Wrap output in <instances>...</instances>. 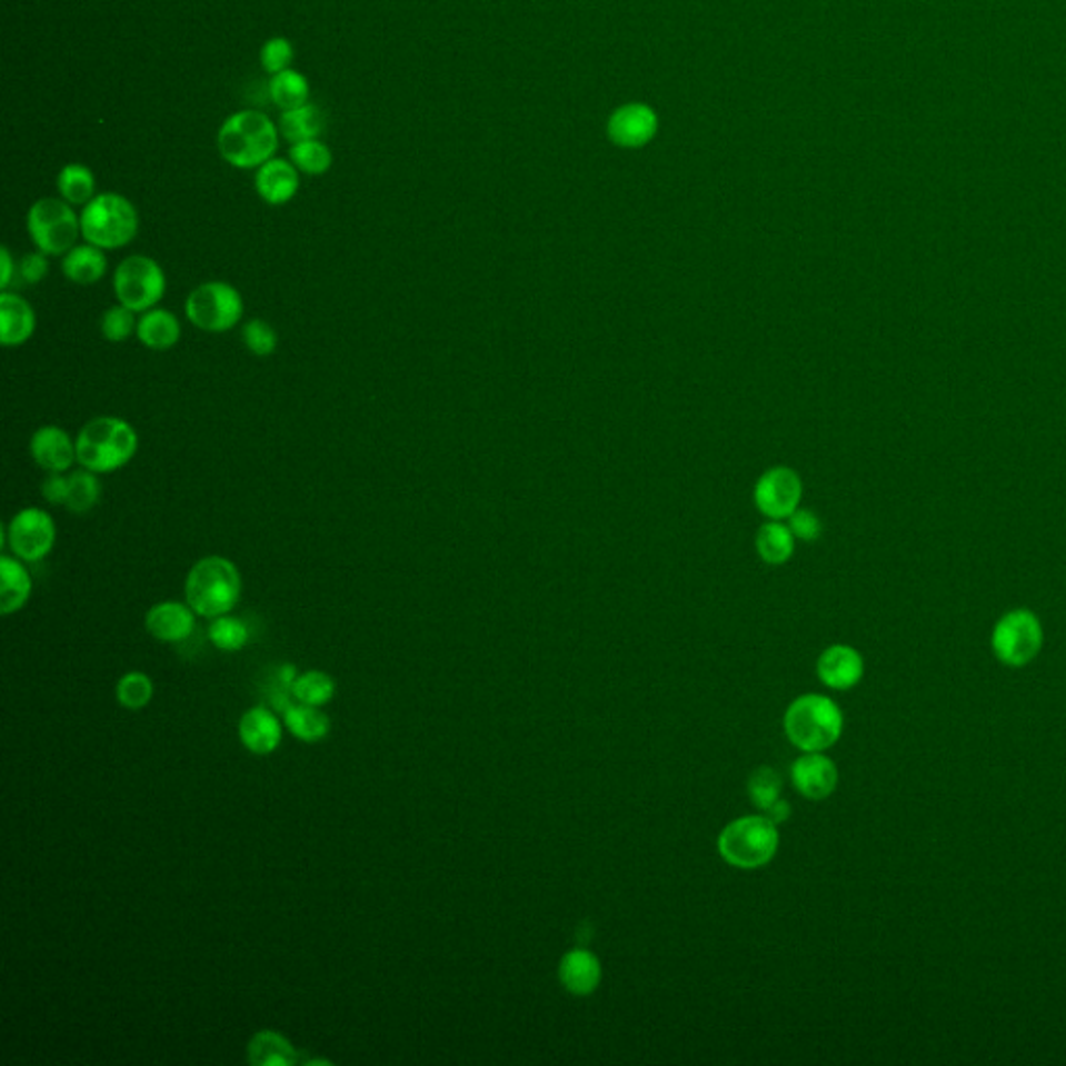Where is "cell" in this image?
<instances>
[{"label": "cell", "instance_id": "cell-4", "mask_svg": "<svg viewBox=\"0 0 1066 1066\" xmlns=\"http://www.w3.org/2000/svg\"><path fill=\"white\" fill-rule=\"evenodd\" d=\"M82 238L102 250H117L133 242L140 230V217L128 200L117 192H102L92 198L80 215Z\"/></svg>", "mask_w": 1066, "mask_h": 1066}, {"label": "cell", "instance_id": "cell-33", "mask_svg": "<svg viewBox=\"0 0 1066 1066\" xmlns=\"http://www.w3.org/2000/svg\"><path fill=\"white\" fill-rule=\"evenodd\" d=\"M290 161L295 163L300 173L307 176H323L331 169L333 155L328 145H323L319 138L317 140H305L290 148Z\"/></svg>", "mask_w": 1066, "mask_h": 1066}, {"label": "cell", "instance_id": "cell-6", "mask_svg": "<svg viewBox=\"0 0 1066 1066\" xmlns=\"http://www.w3.org/2000/svg\"><path fill=\"white\" fill-rule=\"evenodd\" d=\"M26 228L33 247L49 257H66L82 236L80 215L63 198L36 200L26 217Z\"/></svg>", "mask_w": 1066, "mask_h": 1066}, {"label": "cell", "instance_id": "cell-5", "mask_svg": "<svg viewBox=\"0 0 1066 1066\" xmlns=\"http://www.w3.org/2000/svg\"><path fill=\"white\" fill-rule=\"evenodd\" d=\"M844 727L841 710L820 694L800 696L786 713V731L804 753H820L834 746Z\"/></svg>", "mask_w": 1066, "mask_h": 1066}, {"label": "cell", "instance_id": "cell-38", "mask_svg": "<svg viewBox=\"0 0 1066 1066\" xmlns=\"http://www.w3.org/2000/svg\"><path fill=\"white\" fill-rule=\"evenodd\" d=\"M748 791H750V798L758 808L771 810L773 806L779 803L781 777L769 767H763V769L753 773V777L748 781Z\"/></svg>", "mask_w": 1066, "mask_h": 1066}, {"label": "cell", "instance_id": "cell-13", "mask_svg": "<svg viewBox=\"0 0 1066 1066\" xmlns=\"http://www.w3.org/2000/svg\"><path fill=\"white\" fill-rule=\"evenodd\" d=\"M30 455L42 471L67 474L78 462L76 438H71L63 427H38L30 440Z\"/></svg>", "mask_w": 1066, "mask_h": 1066}, {"label": "cell", "instance_id": "cell-8", "mask_svg": "<svg viewBox=\"0 0 1066 1066\" xmlns=\"http://www.w3.org/2000/svg\"><path fill=\"white\" fill-rule=\"evenodd\" d=\"M188 321L207 333H226L245 317V300L228 281H205L186 298Z\"/></svg>", "mask_w": 1066, "mask_h": 1066}, {"label": "cell", "instance_id": "cell-9", "mask_svg": "<svg viewBox=\"0 0 1066 1066\" xmlns=\"http://www.w3.org/2000/svg\"><path fill=\"white\" fill-rule=\"evenodd\" d=\"M113 290L119 305L133 312H147L163 300L167 276L163 267L147 255H132L117 265Z\"/></svg>", "mask_w": 1066, "mask_h": 1066}, {"label": "cell", "instance_id": "cell-30", "mask_svg": "<svg viewBox=\"0 0 1066 1066\" xmlns=\"http://www.w3.org/2000/svg\"><path fill=\"white\" fill-rule=\"evenodd\" d=\"M652 130H655V117L644 107L624 109L621 113L615 116L610 126L615 140H619L625 147L641 145L644 140L650 138Z\"/></svg>", "mask_w": 1066, "mask_h": 1066}, {"label": "cell", "instance_id": "cell-2", "mask_svg": "<svg viewBox=\"0 0 1066 1066\" xmlns=\"http://www.w3.org/2000/svg\"><path fill=\"white\" fill-rule=\"evenodd\" d=\"M278 147V126L252 109L228 117L217 133L221 159L236 169H259L276 157Z\"/></svg>", "mask_w": 1066, "mask_h": 1066}, {"label": "cell", "instance_id": "cell-28", "mask_svg": "<svg viewBox=\"0 0 1066 1066\" xmlns=\"http://www.w3.org/2000/svg\"><path fill=\"white\" fill-rule=\"evenodd\" d=\"M794 534L781 521H769L756 534V550L769 565H784L794 555Z\"/></svg>", "mask_w": 1066, "mask_h": 1066}, {"label": "cell", "instance_id": "cell-31", "mask_svg": "<svg viewBox=\"0 0 1066 1066\" xmlns=\"http://www.w3.org/2000/svg\"><path fill=\"white\" fill-rule=\"evenodd\" d=\"M67 479H69V490H67L66 509L69 512L86 515L99 505L100 494H102L99 474L82 467L69 474Z\"/></svg>", "mask_w": 1066, "mask_h": 1066}, {"label": "cell", "instance_id": "cell-42", "mask_svg": "<svg viewBox=\"0 0 1066 1066\" xmlns=\"http://www.w3.org/2000/svg\"><path fill=\"white\" fill-rule=\"evenodd\" d=\"M67 490H69V479L66 474H49L40 488L42 498L54 507H66Z\"/></svg>", "mask_w": 1066, "mask_h": 1066}, {"label": "cell", "instance_id": "cell-21", "mask_svg": "<svg viewBox=\"0 0 1066 1066\" xmlns=\"http://www.w3.org/2000/svg\"><path fill=\"white\" fill-rule=\"evenodd\" d=\"M136 336H138L140 345L147 346L150 350L163 352V350H169L180 342V319L176 317V312L155 307L150 311L142 312V317L138 319Z\"/></svg>", "mask_w": 1066, "mask_h": 1066}, {"label": "cell", "instance_id": "cell-39", "mask_svg": "<svg viewBox=\"0 0 1066 1066\" xmlns=\"http://www.w3.org/2000/svg\"><path fill=\"white\" fill-rule=\"evenodd\" d=\"M292 61H295V47L288 38L276 36L265 42L261 49V67L267 73L278 76L281 71L290 69Z\"/></svg>", "mask_w": 1066, "mask_h": 1066}, {"label": "cell", "instance_id": "cell-11", "mask_svg": "<svg viewBox=\"0 0 1066 1066\" xmlns=\"http://www.w3.org/2000/svg\"><path fill=\"white\" fill-rule=\"evenodd\" d=\"M57 541V526L50 512L28 507L0 526V550L7 548L23 562H40L49 557Z\"/></svg>", "mask_w": 1066, "mask_h": 1066}, {"label": "cell", "instance_id": "cell-43", "mask_svg": "<svg viewBox=\"0 0 1066 1066\" xmlns=\"http://www.w3.org/2000/svg\"><path fill=\"white\" fill-rule=\"evenodd\" d=\"M17 276V265L11 250L7 247H2L0 250V290L7 292L11 288V281L16 279Z\"/></svg>", "mask_w": 1066, "mask_h": 1066}, {"label": "cell", "instance_id": "cell-34", "mask_svg": "<svg viewBox=\"0 0 1066 1066\" xmlns=\"http://www.w3.org/2000/svg\"><path fill=\"white\" fill-rule=\"evenodd\" d=\"M209 640L213 641L215 646L223 652H236V650H242L247 646L248 640H250V631H248L247 624L238 617H230V615H221L213 619V624L209 627Z\"/></svg>", "mask_w": 1066, "mask_h": 1066}, {"label": "cell", "instance_id": "cell-25", "mask_svg": "<svg viewBox=\"0 0 1066 1066\" xmlns=\"http://www.w3.org/2000/svg\"><path fill=\"white\" fill-rule=\"evenodd\" d=\"M278 128L279 133L290 145H298V142H305V140H317L326 128V117L317 104L307 102L298 109L283 111V116L279 117Z\"/></svg>", "mask_w": 1066, "mask_h": 1066}, {"label": "cell", "instance_id": "cell-41", "mask_svg": "<svg viewBox=\"0 0 1066 1066\" xmlns=\"http://www.w3.org/2000/svg\"><path fill=\"white\" fill-rule=\"evenodd\" d=\"M49 255L36 250V252H28L23 255V259L19 261V276L26 281V283H40L42 279L49 276Z\"/></svg>", "mask_w": 1066, "mask_h": 1066}, {"label": "cell", "instance_id": "cell-26", "mask_svg": "<svg viewBox=\"0 0 1066 1066\" xmlns=\"http://www.w3.org/2000/svg\"><path fill=\"white\" fill-rule=\"evenodd\" d=\"M283 723L295 738L302 741H321L329 734V717L319 706L288 705L283 708Z\"/></svg>", "mask_w": 1066, "mask_h": 1066}, {"label": "cell", "instance_id": "cell-44", "mask_svg": "<svg viewBox=\"0 0 1066 1066\" xmlns=\"http://www.w3.org/2000/svg\"><path fill=\"white\" fill-rule=\"evenodd\" d=\"M307 1065H309V1066H315V1065H331V1063H329V1060H311V1063H307Z\"/></svg>", "mask_w": 1066, "mask_h": 1066}, {"label": "cell", "instance_id": "cell-40", "mask_svg": "<svg viewBox=\"0 0 1066 1066\" xmlns=\"http://www.w3.org/2000/svg\"><path fill=\"white\" fill-rule=\"evenodd\" d=\"M789 529L794 538L803 541H817L823 536V524L819 517L808 509H796L788 519Z\"/></svg>", "mask_w": 1066, "mask_h": 1066}, {"label": "cell", "instance_id": "cell-16", "mask_svg": "<svg viewBox=\"0 0 1066 1066\" xmlns=\"http://www.w3.org/2000/svg\"><path fill=\"white\" fill-rule=\"evenodd\" d=\"M257 195L265 200L267 205H286L298 195L300 190V171L296 169L292 161L286 159H271L257 169Z\"/></svg>", "mask_w": 1066, "mask_h": 1066}, {"label": "cell", "instance_id": "cell-29", "mask_svg": "<svg viewBox=\"0 0 1066 1066\" xmlns=\"http://www.w3.org/2000/svg\"><path fill=\"white\" fill-rule=\"evenodd\" d=\"M269 97L281 111L298 109V107L307 104L309 97H311L309 80L296 69H286V71H281V73L271 78Z\"/></svg>", "mask_w": 1066, "mask_h": 1066}, {"label": "cell", "instance_id": "cell-22", "mask_svg": "<svg viewBox=\"0 0 1066 1066\" xmlns=\"http://www.w3.org/2000/svg\"><path fill=\"white\" fill-rule=\"evenodd\" d=\"M600 975H602L600 963L588 950L567 952L560 960V967H558L560 984L577 996L591 994L600 984Z\"/></svg>", "mask_w": 1066, "mask_h": 1066}, {"label": "cell", "instance_id": "cell-12", "mask_svg": "<svg viewBox=\"0 0 1066 1066\" xmlns=\"http://www.w3.org/2000/svg\"><path fill=\"white\" fill-rule=\"evenodd\" d=\"M803 500V481L788 467H775L756 481L755 502L758 510L773 521L789 519Z\"/></svg>", "mask_w": 1066, "mask_h": 1066}, {"label": "cell", "instance_id": "cell-27", "mask_svg": "<svg viewBox=\"0 0 1066 1066\" xmlns=\"http://www.w3.org/2000/svg\"><path fill=\"white\" fill-rule=\"evenodd\" d=\"M57 188L63 200L71 207H86L97 197L94 173L82 163H69L59 171Z\"/></svg>", "mask_w": 1066, "mask_h": 1066}, {"label": "cell", "instance_id": "cell-19", "mask_svg": "<svg viewBox=\"0 0 1066 1066\" xmlns=\"http://www.w3.org/2000/svg\"><path fill=\"white\" fill-rule=\"evenodd\" d=\"M240 739L252 755H271L281 744V723L263 706L247 710L240 719Z\"/></svg>", "mask_w": 1066, "mask_h": 1066}, {"label": "cell", "instance_id": "cell-32", "mask_svg": "<svg viewBox=\"0 0 1066 1066\" xmlns=\"http://www.w3.org/2000/svg\"><path fill=\"white\" fill-rule=\"evenodd\" d=\"M336 694V681L323 671H307L298 675L290 688L296 703L309 706L328 705Z\"/></svg>", "mask_w": 1066, "mask_h": 1066}, {"label": "cell", "instance_id": "cell-35", "mask_svg": "<svg viewBox=\"0 0 1066 1066\" xmlns=\"http://www.w3.org/2000/svg\"><path fill=\"white\" fill-rule=\"evenodd\" d=\"M136 329H138V319H136V312L132 309L117 302L116 307H109L107 311L102 312L100 333L104 336L107 342L121 345V342L132 338Z\"/></svg>", "mask_w": 1066, "mask_h": 1066}, {"label": "cell", "instance_id": "cell-18", "mask_svg": "<svg viewBox=\"0 0 1066 1066\" xmlns=\"http://www.w3.org/2000/svg\"><path fill=\"white\" fill-rule=\"evenodd\" d=\"M817 671L825 686L834 689H850L863 679L865 662L853 646L837 644L820 655Z\"/></svg>", "mask_w": 1066, "mask_h": 1066}, {"label": "cell", "instance_id": "cell-23", "mask_svg": "<svg viewBox=\"0 0 1066 1066\" xmlns=\"http://www.w3.org/2000/svg\"><path fill=\"white\" fill-rule=\"evenodd\" d=\"M109 261L104 250L94 245H76L61 259V271L78 286H92L107 276Z\"/></svg>", "mask_w": 1066, "mask_h": 1066}, {"label": "cell", "instance_id": "cell-10", "mask_svg": "<svg viewBox=\"0 0 1066 1066\" xmlns=\"http://www.w3.org/2000/svg\"><path fill=\"white\" fill-rule=\"evenodd\" d=\"M1044 646V627L1029 608L1008 610L992 631V650L1002 665L1020 669L1029 665Z\"/></svg>", "mask_w": 1066, "mask_h": 1066}, {"label": "cell", "instance_id": "cell-36", "mask_svg": "<svg viewBox=\"0 0 1066 1066\" xmlns=\"http://www.w3.org/2000/svg\"><path fill=\"white\" fill-rule=\"evenodd\" d=\"M242 342L250 355L265 359L278 350V331L265 319H250L242 326Z\"/></svg>", "mask_w": 1066, "mask_h": 1066}, {"label": "cell", "instance_id": "cell-37", "mask_svg": "<svg viewBox=\"0 0 1066 1066\" xmlns=\"http://www.w3.org/2000/svg\"><path fill=\"white\" fill-rule=\"evenodd\" d=\"M152 681L145 673H128L117 684V700L119 705L138 710L152 700Z\"/></svg>", "mask_w": 1066, "mask_h": 1066}, {"label": "cell", "instance_id": "cell-20", "mask_svg": "<svg viewBox=\"0 0 1066 1066\" xmlns=\"http://www.w3.org/2000/svg\"><path fill=\"white\" fill-rule=\"evenodd\" d=\"M32 575L26 562L16 555L2 552L0 557V612L13 615L28 605L32 596Z\"/></svg>", "mask_w": 1066, "mask_h": 1066}, {"label": "cell", "instance_id": "cell-3", "mask_svg": "<svg viewBox=\"0 0 1066 1066\" xmlns=\"http://www.w3.org/2000/svg\"><path fill=\"white\" fill-rule=\"evenodd\" d=\"M186 602L198 617L217 619L230 615L242 594L238 567L226 557H205L192 565L186 577Z\"/></svg>", "mask_w": 1066, "mask_h": 1066}, {"label": "cell", "instance_id": "cell-14", "mask_svg": "<svg viewBox=\"0 0 1066 1066\" xmlns=\"http://www.w3.org/2000/svg\"><path fill=\"white\" fill-rule=\"evenodd\" d=\"M791 781L796 789L810 798L823 800L834 794L837 786V769L831 758L819 753H806L791 767Z\"/></svg>", "mask_w": 1066, "mask_h": 1066}, {"label": "cell", "instance_id": "cell-15", "mask_svg": "<svg viewBox=\"0 0 1066 1066\" xmlns=\"http://www.w3.org/2000/svg\"><path fill=\"white\" fill-rule=\"evenodd\" d=\"M147 631L161 641H183L197 627V612L186 602H159L147 612Z\"/></svg>", "mask_w": 1066, "mask_h": 1066}, {"label": "cell", "instance_id": "cell-7", "mask_svg": "<svg viewBox=\"0 0 1066 1066\" xmlns=\"http://www.w3.org/2000/svg\"><path fill=\"white\" fill-rule=\"evenodd\" d=\"M779 846L777 827L769 817H746L727 825L719 837V853L738 869H758L771 860Z\"/></svg>", "mask_w": 1066, "mask_h": 1066}, {"label": "cell", "instance_id": "cell-17", "mask_svg": "<svg viewBox=\"0 0 1066 1066\" xmlns=\"http://www.w3.org/2000/svg\"><path fill=\"white\" fill-rule=\"evenodd\" d=\"M36 323V311L23 296L9 290L0 295V342L4 348H17L30 342Z\"/></svg>", "mask_w": 1066, "mask_h": 1066}, {"label": "cell", "instance_id": "cell-1", "mask_svg": "<svg viewBox=\"0 0 1066 1066\" xmlns=\"http://www.w3.org/2000/svg\"><path fill=\"white\" fill-rule=\"evenodd\" d=\"M138 446L140 438L132 424L113 415L90 419L76 436L78 465L99 476L113 474L130 465Z\"/></svg>", "mask_w": 1066, "mask_h": 1066}, {"label": "cell", "instance_id": "cell-24", "mask_svg": "<svg viewBox=\"0 0 1066 1066\" xmlns=\"http://www.w3.org/2000/svg\"><path fill=\"white\" fill-rule=\"evenodd\" d=\"M248 1063L252 1066H295L298 1052L278 1032H259L248 1042Z\"/></svg>", "mask_w": 1066, "mask_h": 1066}]
</instances>
